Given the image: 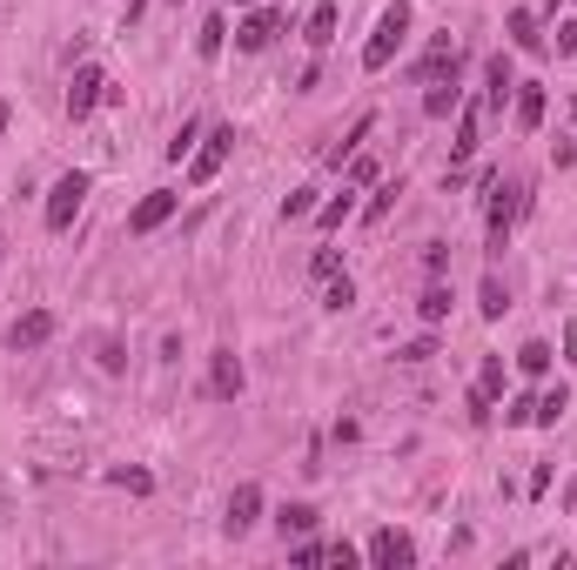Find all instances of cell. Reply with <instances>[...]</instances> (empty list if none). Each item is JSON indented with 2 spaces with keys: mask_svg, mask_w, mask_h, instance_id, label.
<instances>
[{
  "mask_svg": "<svg viewBox=\"0 0 577 570\" xmlns=\"http://www.w3.org/2000/svg\"><path fill=\"white\" fill-rule=\"evenodd\" d=\"M410 0H390V8H382V21H376V34L363 41V74H382L390 67L397 54H403V41H410Z\"/></svg>",
  "mask_w": 577,
  "mask_h": 570,
  "instance_id": "1",
  "label": "cell"
},
{
  "mask_svg": "<svg viewBox=\"0 0 577 570\" xmlns=\"http://www.w3.org/2000/svg\"><path fill=\"white\" fill-rule=\"evenodd\" d=\"M517 208H524V188L497 175V181H490V208H484V242H490V249H504V242H511Z\"/></svg>",
  "mask_w": 577,
  "mask_h": 570,
  "instance_id": "2",
  "label": "cell"
},
{
  "mask_svg": "<svg viewBox=\"0 0 577 570\" xmlns=\"http://www.w3.org/2000/svg\"><path fill=\"white\" fill-rule=\"evenodd\" d=\"M228 155H236V128L222 122V128H209V135H202L196 155H188V188H209V181L222 175V162H228Z\"/></svg>",
  "mask_w": 577,
  "mask_h": 570,
  "instance_id": "3",
  "label": "cell"
},
{
  "mask_svg": "<svg viewBox=\"0 0 577 570\" xmlns=\"http://www.w3.org/2000/svg\"><path fill=\"white\" fill-rule=\"evenodd\" d=\"M88 175L81 168H67L54 188H48V228H54V236H67V228H74V215H81V202H88Z\"/></svg>",
  "mask_w": 577,
  "mask_h": 570,
  "instance_id": "4",
  "label": "cell"
},
{
  "mask_svg": "<svg viewBox=\"0 0 577 570\" xmlns=\"http://www.w3.org/2000/svg\"><path fill=\"white\" fill-rule=\"evenodd\" d=\"M108 94H114L108 74H101L95 61H81V67H74V81H67V122H88V114H95Z\"/></svg>",
  "mask_w": 577,
  "mask_h": 570,
  "instance_id": "5",
  "label": "cell"
},
{
  "mask_svg": "<svg viewBox=\"0 0 577 570\" xmlns=\"http://www.w3.org/2000/svg\"><path fill=\"white\" fill-rule=\"evenodd\" d=\"M276 34H283V8H268V0H255V14H249L236 34H228V41H236V54H262L268 41H276Z\"/></svg>",
  "mask_w": 577,
  "mask_h": 570,
  "instance_id": "6",
  "label": "cell"
},
{
  "mask_svg": "<svg viewBox=\"0 0 577 570\" xmlns=\"http://www.w3.org/2000/svg\"><path fill=\"white\" fill-rule=\"evenodd\" d=\"M369 563H376V570H410V563H416V544H410V530L382 523L376 537H369Z\"/></svg>",
  "mask_w": 577,
  "mask_h": 570,
  "instance_id": "7",
  "label": "cell"
},
{
  "mask_svg": "<svg viewBox=\"0 0 577 570\" xmlns=\"http://www.w3.org/2000/svg\"><path fill=\"white\" fill-rule=\"evenodd\" d=\"M175 208H181V195H175V188H148V195L135 202V215H128V236H155V228H162Z\"/></svg>",
  "mask_w": 577,
  "mask_h": 570,
  "instance_id": "8",
  "label": "cell"
},
{
  "mask_svg": "<svg viewBox=\"0 0 577 570\" xmlns=\"http://www.w3.org/2000/svg\"><path fill=\"white\" fill-rule=\"evenodd\" d=\"M517 94V67H511V54L497 48L490 61H484V114H504V101Z\"/></svg>",
  "mask_w": 577,
  "mask_h": 570,
  "instance_id": "9",
  "label": "cell"
},
{
  "mask_svg": "<svg viewBox=\"0 0 577 570\" xmlns=\"http://www.w3.org/2000/svg\"><path fill=\"white\" fill-rule=\"evenodd\" d=\"M242 383H249L242 356H236V350H215V356H209V396H215V403H236Z\"/></svg>",
  "mask_w": 577,
  "mask_h": 570,
  "instance_id": "10",
  "label": "cell"
},
{
  "mask_svg": "<svg viewBox=\"0 0 577 570\" xmlns=\"http://www.w3.org/2000/svg\"><path fill=\"white\" fill-rule=\"evenodd\" d=\"M477 141H484V107H456V141H450V175H464L471 155H477Z\"/></svg>",
  "mask_w": 577,
  "mask_h": 570,
  "instance_id": "11",
  "label": "cell"
},
{
  "mask_svg": "<svg viewBox=\"0 0 577 570\" xmlns=\"http://www.w3.org/2000/svg\"><path fill=\"white\" fill-rule=\"evenodd\" d=\"M255 523H262V483H236V497H228L222 530H228V537H249Z\"/></svg>",
  "mask_w": 577,
  "mask_h": 570,
  "instance_id": "12",
  "label": "cell"
},
{
  "mask_svg": "<svg viewBox=\"0 0 577 570\" xmlns=\"http://www.w3.org/2000/svg\"><path fill=\"white\" fill-rule=\"evenodd\" d=\"M456 67H464V54H456V41H450V34H437V41H430V54L416 61V81H423V88H430V81H450Z\"/></svg>",
  "mask_w": 577,
  "mask_h": 570,
  "instance_id": "13",
  "label": "cell"
},
{
  "mask_svg": "<svg viewBox=\"0 0 577 570\" xmlns=\"http://www.w3.org/2000/svg\"><path fill=\"white\" fill-rule=\"evenodd\" d=\"M511 107H517V128L537 135V128H544V107H551V88H544V81H517Z\"/></svg>",
  "mask_w": 577,
  "mask_h": 570,
  "instance_id": "14",
  "label": "cell"
},
{
  "mask_svg": "<svg viewBox=\"0 0 577 570\" xmlns=\"http://www.w3.org/2000/svg\"><path fill=\"white\" fill-rule=\"evenodd\" d=\"M504 34H511L517 54H544V48H551V41H544V21H537L530 8H511V14H504Z\"/></svg>",
  "mask_w": 577,
  "mask_h": 570,
  "instance_id": "15",
  "label": "cell"
},
{
  "mask_svg": "<svg viewBox=\"0 0 577 570\" xmlns=\"http://www.w3.org/2000/svg\"><path fill=\"white\" fill-rule=\"evenodd\" d=\"M48 335H54V309H27V316H14V329H8V350H41Z\"/></svg>",
  "mask_w": 577,
  "mask_h": 570,
  "instance_id": "16",
  "label": "cell"
},
{
  "mask_svg": "<svg viewBox=\"0 0 577 570\" xmlns=\"http://www.w3.org/2000/svg\"><path fill=\"white\" fill-rule=\"evenodd\" d=\"M336 21H342V14H336V0H316V8H310V27H302V41L323 54V48L336 41Z\"/></svg>",
  "mask_w": 577,
  "mask_h": 570,
  "instance_id": "17",
  "label": "cell"
},
{
  "mask_svg": "<svg viewBox=\"0 0 577 570\" xmlns=\"http://www.w3.org/2000/svg\"><path fill=\"white\" fill-rule=\"evenodd\" d=\"M456 107H464L456 74H450V81H430V88H423V114H430V122H443V114H456Z\"/></svg>",
  "mask_w": 577,
  "mask_h": 570,
  "instance_id": "18",
  "label": "cell"
},
{
  "mask_svg": "<svg viewBox=\"0 0 577 570\" xmlns=\"http://www.w3.org/2000/svg\"><path fill=\"white\" fill-rule=\"evenodd\" d=\"M369 128H376V114L363 107V114H356V122H350V135H342V141L329 148V155H323V162H329V168H342V162H350V155H356V148L369 141Z\"/></svg>",
  "mask_w": 577,
  "mask_h": 570,
  "instance_id": "19",
  "label": "cell"
},
{
  "mask_svg": "<svg viewBox=\"0 0 577 570\" xmlns=\"http://www.w3.org/2000/svg\"><path fill=\"white\" fill-rule=\"evenodd\" d=\"M564 409H570V390H564V383H551L544 396H537V409H530V423H537V430H557V423H564Z\"/></svg>",
  "mask_w": 577,
  "mask_h": 570,
  "instance_id": "20",
  "label": "cell"
},
{
  "mask_svg": "<svg viewBox=\"0 0 577 570\" xmlns=\"http://www.w3.org/2000/svg\"><path fill=\"white\" fill-rule=\"evenodd\" d=\"M316 523H323V517H316V504H283V510H276V530H283V544H289V537H310Z\"/></svg>",
  "mask_w": 577,
  "mask_h": 570,
  "instance_id": "21",
  "label": "cell"
},
{
  "mask_svg": "<svg viewBox=\"0 0 577 570\" xmlns=\"http://www.w3.org/2000/svg\"><path fill=\"white\" fill-rule=\"evenodd\" d=\"M222 48H228V21L209 14V21L196 27V54H202V61H222Z\"/></svg>",
  "mask_w": 577,
  "mask_h": 570,
  "instance_id": "22",
  "label": "cell"
},
{
  "mask_svg": "<svg viewBox=\"0 0 577 570\" xmlns=\"http://www.w3.org/2000/svg\"><path fill=\"white\" fill-rule=\"evenodd\" d=\"M350 215H356V181H342V195H329V202L316 208V221H323V228H342Z\"/></svg>",
  "mask_w": 577,
  "mask_h": 570,
  "instance_id": "23",
  "label": "cell"
},
{
  "mask_svg": "<svg viewBox=\"0 0 577 570\" xmlns=\"http://www.w3.org/2000/svg\"><path fill=\"white\" fill-rule=\"evenodd\" d=\"M108 483H114V490H128V497H148V490H155V477H148L141 464H114Z\"/></svg>",
  "mask_w": 577,
  "mask_h": 570,
  "instance_id": "24",
  "label": "cell"
},
{
  "mask_svg": "<svg viewBox=\"0 0 577 570\" xmlns=\"http://www.w3.org/2000/svg\"><path fill=\"white\" fill-rule=\"evenodd\" d=\"M416 316H423V322L437 329V322L450 316V289H443V282H430V289H423V302H416Z\"/></svg>",
  "mask_w": 577,
  "mask_h": 570,
  "instance_id": "25",
  "label": "cell"
},
{
  "mask_svg": "<svg viewBox=\"0 0 577 570\" xmlns=\"http://www.w3.org/2000/svg\"><path fill=\"white\" fill-rule=\"evenodd\" d=\"M477 396H484V403L504 396V356H484V369H477Z\"/></svg>",
  "mask_w": 577,
  "mask_h": 570,
  "instance_id": "26",
  "label": "cell"
},
{
  "mask_svg": "<svg viewBox=\"0 0 577 570\" xmlns=\"http://www.w3.org/2000/svg\"><path fill=\"white\" fill-rule=\"evenodd\" d=\"M397 195H403V181H376V195H369V208H363V221L376 228L382 215H390V208H397Z\"/></svg>",
  "mask_w": 577,
  "mask_h": 570,
  "instance_id": "27",
  "label": "cell"
},
{
  "mask_svg": "<svg viewBox=\"0 0 577 570\" xmlns=\"http://www.w3.org/2000/svg\"><path fill=\"white\" fill-rule=\"evenodd\" d=\"M551 356H557L551 342H524V350H517V369H524V376H551Z\"/></svg>",
  "mask_w": 577,
  "mask_h": 570,
  "instance_id": "28",
  "label": "cell"
},
{
  "mask_svg": "<svg viewBox=\"0 0 577 570\" xmlns=\"http://www.w3.org/2000/svg\"><path fill=\"white\" fill-rule=\"evenodd\" d=\"M477 309L497 322V316H504L511 309V289H504V276H484V302H477Z\"/></svg>",
  "mask_w": 577,
  "mask_h": 570,
  "instance_id": "29",
  "label": "cell"
},
{
  "mask_svg": "<svg viewBox=\"0 0 577 570\" xmlns=\"http://www.w3.org/2000/svg\"><path fill=\"white\" fill-rule=\"evenodd\" d=\"M350 302H356V282H350V276H329V282H323V309H336V316H342Z\"/></svg>",
  "mask_w": 577,
  "mask_h": 570,
  "instance_id": "30",
  "label": "cell"
},
{
  "mask_svg": "<svg viewBox=\"0 0 577 570\" xmlns=\"http://www.w3.org/2000/svg\"><path fill=\"white\" fill-rule=\"evenodd\" d=\"M196 141H202V122H181L175 141H168V162H188V155H196Z\"/></svg>",
  "mask_w": 577,
  "mask_h": 570,
  "instance_id": "31",
  "label": "cell"
},
{
  "mask_svg": "<svg viewBox=\"0 0 577 570\" xmlns=\"http://www.w3.org/2000/svg\"><path fill=\"white\" fill-rule=\"evenodd\" d=\"M316 208H323V202H316V188H296V195L283 202V221H310Z\"/></svg>",
  "mask_w": 577,
  "mask_h": 570,
  "instance_id": "32",
  "label": "cell"
},
{
  "mask_svg": "<svg viewBox=\"0 0 577 570\" xmlns=\"http://www.w3.org/2000/svg\"><path fill=\"white\" fill-rule=\"evenodd\" d=\"M310 276H316V282L342 276V255H336V249H316V255H310Z\"/></svg>",
  "mask_w": 577,
  "mask_h": 570,
  "instance_id": "33",
  "label": "cell"
},
{
  "mask_svg": "<svg viewBox=\"0 0 577 570\" xmlns=\"http://www.w3.org/2000/svg\"><path fill=\"white\" fill-rule=\"evenodd\" d=\"M530 409H537V396H511V403H504V423L524 430V423H530Z\"/></svg>",
  "mask_w": 577,
  "mask_h": 570,
  "instance_id": "34",
  "label": "cell"
},
{
  "mask_svg": "<svg viewBox=\"0 0 577 570\" xmlns=\"http://www.w3.org/2000/svg\"><path fill=\"white\" fill-rule=\"evenodd\" d=\"M296 563H329V544H316V537H296V550H289Z\"/></svg>",
  "mask_w": 577,
  "mask_h": 570,
  "instance_id": "35",
  "label": "cell"
},
{
  "mask_svg": "<svg viewBox=\"0 0 577 570\" xmlns=\"http://www.w3.org/2000/svg\"><path fill=\"white\" fill-rule=\"evenodd\" d=\"M350 181H356V188H376V181H382V168H376L369 155H356V162H350Z\"/></svg>",
  "mask_w": 577,
  "mask_h": 570,
  "instance_id": "36",
  "label": "cell"
},
{
  "mask_svg": "<svg viewBox=\"0 0 577 570\" xmlns=\"http://www.w3.org/2000/svg\"><path fill=\"white\" fill-rule=\"evenodd\" d=\"M430 356H437L430 335H423V342H403V350H397V363H430Z\"/></svg>",
  "mask_w": 577,
  "mask_h": 570,
  "instance_id": "37",
  "label": "cell"
},
{
  "mask_svg": "<svg viewBox=\"0 0 577 570\" xmlns=\"http://www.w3.org/2000/svg\"><path fill=\"white\" fill-rule=\"evenodd\" d=\"M122 363H128V356H122V342L101 335V369H108V376H122Z\"/></svg>",
  "mask_w": 577,
  "mask_h": 570,
  "instance_id": "38",
  "label": "cell"
},
{
  "mask_svg": "<svg viewBox=\"0 0 577 570\" xmlns=\"http://www.w3.org/2000/svg\"><path fill=\"white\" fill-rule=\"evenodd\" d=\"M423 269H430V276L443 282V269H450V249H443V242H430V249H423Z\"/></svg>",
  "mask_w": 577,
  "mask_h": 570,
  "instance_id": "39",
  "label": "cell"
},
{
  "mask_svg": "<svg viewBox=\"0 0 577 570\" xmlns=\"http://www.w3.org/2000/svg\"><path fill=\"white\" fill-rule=\"evenodd\" d=\"M557 54H577V21H557Z\"/></svg>",
  "mask_w": 577,
  "mask_h": 570,
  "instance_id": "40",
  "label": "cell"
},
{
  "mask_svg": "<svg viewBox=\"0 0 577 570\" xmlns=\"http://www.w3.org/2000/svg\"><path fill=\"white\" fill-rule=\"evenodd\" d=\"M564 510H577V477H570V483H564Z\"/></svg>",
  "mask_w": 577,
  "mask_h": 570,
  "instance_id": "41",
  "label": "cell"
},
{
  "mask_svg": "<svg viewBox=\"0 0 577 570\" xmlns=\"http://www.w3.org/2000/svg\"><path fill=\"white\" fill-rule=\"evenodd\" d=\"M215 8H255V0H215Z\"/></svg>",
  "mask_w": 577,
  "mask_h": 570,
  "instance_id": "42",
  "label": "cell"
},
{
  "mask_svg": "<svg viewBox=\"0 0 577 570\" xmlns=\"http://www.w3.org/2000/svg\"><path fill=\"white\" fill-rule=\"evenodd\" d=\"M0 141H8V107H0Z\"/></svg>",
  "mask_w": 577,
  "mask_h": 570,
  "instance_id": "43",
  "label": "cell"
}]
</instances>
